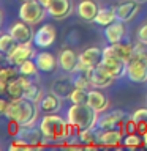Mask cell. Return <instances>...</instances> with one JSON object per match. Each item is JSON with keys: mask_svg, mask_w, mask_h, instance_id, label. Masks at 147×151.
<instances>
[{"mask_svg": "<svg viewBox=\"0 0 147 151\" xmlns=\"http://www.w3.org/2000/svg\"><path fill=\"white\" fill-rule=\"evenodd\" d=\"M17 46H19V42L14 40L13 35H9V33H5V35H2V38H0V50H2V54L5 57H8Z\"/></svg>", "mask_w": 147, "mask_h": 151, "instance_id": "28", "label": "cell"}, {"mask_svg": "<svg viewBox=\"0 0 147 151\" xmlns=\"http://www.w3.org/2000/svg\"><path fill=\"white\" fill-rule=\"evenodd\" d=\"M68 99L71 101V104H87V101H89V90L74 88Z\"/></svg>", "mask_w": 147, "mask_h": 151, "instance_id": "34", "label": "cell"}, {"mask_svg": "<svg viewBox=\"0 0 147 151\" xmlns=\"http://www.w3.org/2000/svg\"><path fill=\"white\" fill-rule=\"evenodd\" d=\"M135 2H139V3H146L147 0H135Z\"/></svg>", "mask_w": 147, "mask_h": 151, "instance_id": "41", "label": "cell"}, {"mask_svg": "<svg viewBox=\"0 0 147 151\" xmlns=\"http://www.w3.org/2000/svg\"><path fill=\"white\" fill-rule=\"evenodd\" d=\"M98 116L100 113L93 110L89 104H71V107L66 112V120L78 126L79 129H87V127L95 129Z\"/></svg>", "mask_w": 147, "mask_h": 151, "instance_id": "3", "label": "cell"}, {"mask_svg": "<svg viewBox=\"0 0 147 151\" xmlns=\"http://www.w3.org/2000/svg\"><path fill=\"white\" fill-rule=\"evenodd\" d=\"M8 33H9V35H13V38L19 42V44L32 42L33 41V36H35V33L32 32L30 24H27V22H24V21H19V22L11 24V25H9Z\"/></svg>", "mask_w": 147, "mask_h": 151, "instance_id": "10", "label": "cell"}, {"mask_svg": "<svg viewBox=\"0 0 147 151\" xmlns=\"http://www.w3.org/2000/svg\"><path fill=\"white\" fill-rule=\"evenodd\" d=\"M76 11H78V16L81 19H84V21H87V22H92V21H95V17H97V14L100 11V6L97 5L95 0H81L78 3Z\"/></svg>", "mask_w": 147, "mask_h": 151, "instance_id": "22", "label": "cell"}, {"mask_svg": "<svg viewBox=\"0 0 147 151\" xmlns=\"http://www.w3.org/2000/svg\"><path fill=\"white\" fill-rule=\"evenodd\" d=\"M116 21H117L116 8L114 6H106V8H100V11H98L93 22H97L98 25H101V27H106V25H109V24H112Z\"/></svg>", "mask_w": 147, "mask_h": 151, "instance_id": "25", "label": "cell"}, {"mask_svg": "<svg viewBox=\"0 0 147 151\" xmlns=\"http://www.w3.org/2000/svg\"><path fill=\"white\" fill-rule=\"evenodd\" d=\"M30 77L28 76H22L19 74L14 80L8 83L7 87V94L11 99H19V98H24V91H25V88L30 85Z\"/></svg>", "mask_w": 147, "mask_h": 151, "instance_id": "18", "label": "cell"}, {"mask_svg": "<svg viewBox=\"0 0 147 151\" xmlns=\"http://www.w3.org/2000/svg\"><path fill=\"white\" fill-rule=\"evenodd\" d=\"M71 11H73L71 0H52L47 6V14L55 21H62V19L68 17Z\"/></svg>", "mask_w": 147, "mask_h": 151, "instance_id": "12", "label": "cell"}, {"mask_svg": "<svg viewBox=\"0 0 147 151\" xmlns=\"http://www.w3.org/2000/svg\"><path fill=\"white\" fill-rule=\"evenodd\" d=\"M57 38V32L55 28L51 25V24H46V25H41L38 28V32L33 36V42H35L36 47H41V49H47L51 47V44H54Z\"/></svg>", "mask_w": 147, "mask_h": 151, "instance_id": "11", "label": "cell"}, {"mask_svg": "<svg viewBox=\"0 0 147 151\" xmlns=\"http://www.w3.org/2000/svg\"><path fill=\"white\" fill-rule=\"evenodd\" d=\"M24 98L30 99V101L36 102V104H40V101H41L43 98H44V94H43V90H41L40 85L30 83V85H28V87L25 88V91H24Z\"/></svg>", "mask_w": 147, "mask_h": 151, "instance_id": "30", "label": "cell"}, {"mask_svg": "<svg viewBox=\"0 0 147 151\" xmlns=\"http://www.w3.org/2000/svg\"><path fill=\"white\" fill-rule=\"evenodd\" d=\"M19 74V69L14 68V65H9V66H3L0 69V91L2 93H7V87L8 83L14 80Z\"/></svg>", "mask_w": 147, "mask_h": 151, "instance_id": "26", "label": "cell"}, {"mask_svg": "<svg viewBox=\"0 0 147 151\" xmlns=\"http://www.w3.org/2000/svg\"><path fill=\"white\" fill-rule=\"evenodd\" d=\"M108 47L127 63L130 61V58L133 57V52H135V46L130 44V42H117V44H109Z\"/></svg>", "mask_w": 147, "mask_h": 151, "instance_id": "27", "label": "cell"}, {"mask_svg": "<svg viewBox=\"0 0 147 151\" xmlns=\"http://www.w3.org/2000/svg\"><path fill=\"white\" fill-rule=\"evenodd\" d=\"M21 127H22L21 123H17L16 120H9V123H8V127H7L8 135H11L13 139H14V137H17L19 131H21Z\"/></svg>", "mask_w": 147, "mask_h": 151, "instance_id": "36", "label": "cell"}, {"mask_svg": "<svg viewBox=\"0 0 147 151\" xmlns=\"http://www.w3.org/2000/svg\"><path fill=\"white\" fill-rule=\"evenodd\" d=\"M104 57V50L100 47H87L79 54V63H78V69L76 71H89L92 68L100 66V63L103 61Z\"/></svg>", "mask_w": 147, "mask_h": 151, "instance_id": "6", "label": "cell"}, {"mask_svg": "<svg viewBox=\"0 0 147 151\" xmlns=\"http://www.w3.org/2000/svg\"><path fill=\"white\" fill-rule=\"evenodd\" d=\"M142 139H144V146L147 148V132H146V134H142Z\"/></svg>", "mask_w": 147, "mask_h": 151, "instance_id": "40", "label": "cell"}, {"mask_svg": "<svg viewBox=\"0 0 147 151\" xmlns=\"http://www.w3.org/2000/svg\"><path fill=\"white\" fill-rule=\"evenodd\" d=\"M89 87H92V83H90V79H89L87 73H84V71H76V76H74V88L87 90Z\"/></svg>", "mask_w": 147, "mask_h": 151, "instance_id": "35", "label": "cell"}, {"mask_svg": "<svg viewBox=\"0 0 147 151\" xmlns=\"http://www.w3.org/2000/svg\"><path fill=\"white\" fill-rule=\"evenodd\" d=\"M17 139H21L22 142H25L27 145H30L32 148H43L47 145V140L43 132L40 129V126H22L21 131L17 134Z\"/></svg>", "mask_w": 147, "mask_h": 151, "instance_id": "7", "label": "cell"}, {"mask_svg": "<svg viewBox=\"0 0 147 151\" xmlns=\"http://www.w3.org/2000/svg\"><path fill=\"white\" fill-rule=\"evenodd\" d=\"M138 41L147 46V22L142 24L139 27V30H138Z\"/></svg>", "mask_w": 147, "mask_h": 151, "instance_id": "37", "label": "cell"}, {"mask_svg": "<svg viewBox=\"0 0 147 151\" xmlns=\"http://www.w3.org/2000/svg\"><path fill=\"white\" fill-rule=\"evenodd\" d=\"M125 118L127 116H125V112L123 110H112L109 113H103V115L98 116L97 129H112V127H119Z\"/></svg>", "mask_w": 147, "mask_h": 151, "instance_id": "13", "label": "cell"}, {"mask_svg": "<svg viewBox=\"0 0 147 151\" xmlns=\"http://www.w3.org/2000/svg\"><path fill=\"white\" fill-rule=\"evenodd\" d=\"M38 110H40V106L36 102L27 98H19L9 101L5 116L9 120H16L22 126H35L38 120Z\"/></svg>", "mask_w": 147, "mask_h": 151, "instance_id": "1", "label": "cell"}, {"mask_svg": "<svg viewBox=\"0 0 147 151\" xmlns=\"http://www.w3.org/2000/svg\"><path fill=\"white\" fill-rule=\"evenodd\" d=\"M97 142L101 146H120V143H123V132L119 127L97 129Z\"/></svg>", "mask_w": 147, "mask_h": 151, "instance_id": "9", "label": "cell"}, {"mask_svg": "<svg viewBox=\"0 0 147 151\" xmlns=\"http://www.w3.org/2000/svg\"><path fill=\"white\" fill-rule=\"evenodd\" d=\"M139 2L135 0H123L116 6L117 11V19L122 22H130L136 17V14L139 13Z\"/></svg>", "mask_w": 147, "mask_h": 151, "instance_id": "14", "label": "cell"}, {"mask_svg": "<svg viewBox=\"0 0 147 151\" xmlns=\"http://www.w3.org/2000/svg\"><path fill=\"white\" fill-rule=\"evenodd\" d=\"M133 118L138 123V132L142 135L147 132V109H138L133 112Z\"/></svg>", "mask_w": 147, "mask_h": 151, "instance_id": "29", "label": "cell"}, {"mask_svg": "<svg viewBox=\"0 0 147 151\" xmlns=\"http://www.w3.org/2000/svg\"><path fill=\"white\" fill-rule=\"evenodd\" d=\"M38 2H41V3H43V5H44V6L47 8V6H49V3L52 2V0H38Z\"/></svg>", "mask_w": 147, "mask_h": 151, "instance_id": "39", "label": "cell"}, {"mask_svg": "<svg viewBox=\"0 0 147 151\" xmlns=\"http://www.w3.org/2000/svg\"><path fill=\"white\" fill-rule=\"evenodd\" d=\"M78 139L79 142L85 145H93V143H98L97 142V129H92V127H87V129H81L79 134H78Z\"/></svg>", "mask_w": 147, "mask_h": 151, "instance_id": "31", "label": "cell"}, {"mask_svg": "<svg viewBox=\"0 0 147 151\" xmlns=\"http://www.w3.org/2000/svg\"><path fill=\"white\" fill-rule=\"evenodd\" d=\"M85 73H87V76H89L92 87H95V88H108V87H111V85L114 83V80H116L112 76H109L106 71L101 69L100 66L85 71Z\"/></svg>", "mask_w": 147, "mask_h": 151, "instance_id": "15", "label": "cell"}, {"mask_svg": "<svg viewBox=\"0 0 147 151\" xmlns=\"http://www.w3.org/2000/svg\"><path fill=\"white\" fill-rule=\"evenodd\" d=\"M125 22L122 21H117L109 24V25L104 27V36H106V40L109 44H117V42H122L123 38H125Z\"/></svg>", "mask_w": 147, "mask_h": 151, "instance_id": "19", "label": "cell"}, {"mask_svg": "<svg viewBox=\"0 0 147 151\" xmlns=\"http://www.w3.org/2000/svg\"><path fill=\"white\" fill-rule=\"evenodd\" d=\"M47 8L38 0H28V2H22L21 8H19V19L30 25L41 22Z\"/></svg>", "mask_w": 147, "mask_h": 151, "instance_id": "4", "label": "cell"}, {"mask_svg": "<svg viewBox=\"0 0 147 151\" xmlns=\"http://www.w3.org/2000/svg\"><path fill=\"white\" fill-rule=\"evenodd\" d=\"M35 63L38 66V69L43 73H54L57 65H59V58H55L51 52H38L35 55Z\"/></svg>", "mask_w": 147, "mask_h": 151, "instance_id": "21", "label": "cell"}, {"mask_svg": "<svg viewBox=\"0 0 147 151\" xmlns=\"http://www.w3.org/2000/svg\"><path fill=\"white\" fill-rule=\"evenodd\" d=\"M17 69H19V74L28 76V77L36 76V73L40 71V69H38V66H36V63H35V60H27V61H24L22 65L17 66Z\"/></svg>", "mask_w": 147, "mask_h": 151, "instance_id": "33", "label": "cell"}, {"mask_svg": "<svg viewBox=\"0 0 147 151\" xmlns=\"http://www.w3.org/2000/svg\"><path fill=\"white\" fill-rule=\"evenodd\" d=\"M8 104H9V101H7V99H0V113L5 115V112L8 109Z\"/></svg>", "mask_w": 147, "mask_h": 151, "instance_id": "38", "label": "cell"}, {"mask_svg": "<svg viewBox=\"0 0 147 151\" xmlns=\"http://www.w3.org/2000/svg\"><path fill=\"white\" fill-rule=\"evenodd\" d=\"M87 104L98 113H103L109 107V99L101 90H89V101Z\"/></svg>", "mask_w": 147, "mask_h": 151, "instance_id": "23", "label": "cell"}, {"mask_svg": "<svg viewBox=\"0 0 147 151\" xmlns=\"http://www.w3.org/2000/svg\"><path fill=\"white\" fill-rule=\"evenodd\" d=\"M146 99H147V98H146Z\"/></svg>", "mask_w": 147, "mask_h": 151, "instance_id": "43", "label": "cell"}, {"mask_svg": "<svg viewBox=\"0 0 147 151\" xmlns=\"http://www.w3.org/2000/svg\"><path fill=\"white\" fill-rule=\"evenodd\" d=\"M73 90H74V77H70V76L55 79L51 85V91L57 94L60 99H68L70 94L73 93Z\"/></svg>", "mask_w": 147, "mask_h": 151, "instance_id": "16", "label": "cell"}, {"mask_svg": "<svg viewBox=\"0 0 147 151\" xmlns=\"http://www.w3.org/2000/svg\"><path fill=\"white\" fill-rule=\"evenodd\" d=\"M123 145L127 148H139L144 146V139L139 132H133V134H125L123 135Z\"/></svg>", "mask_w": 147, "mask_h": 151, "instance_id": "32", "label": "cell"}, {"mask_svg": "<svg viewBox=\"0 0 147 151\" xmlns=\"http://www.w3.org/2000/svg\"><path fill=\"white\" fill-rule=\"evenodd\" d=\"M104 57L100 63V68L104 69L114 79H119L122 76H127V61H123L120 57H117L109 47H104Z\"/></svg>", "mask_w": 147, "mask_h": 151, "instance_id": "5", "label": "cell"}, {"mask_svg": "<svg viewBox=\"0 0 147 151\" xmlns=\"http://www.w3.org/2000/svg\"><path fill=\"white\" fill-rule=\"evenodd\" d=\"M40 129L49 142H65L71 139L70 123L55 113H46L40 120Z\"/></svg>", "mask_w": 147, "mask_h": 151, "instance_id": "2", "label": "cell"}, {"mask_svg": "<svg viewBox=\"0 0 147 151\" xmlns=\"http://www.w3.org/2000/svg\"><path fill=\"white\" fill-rule=\"evenodd\" d=\"M127 77L135 83L147 82V63L133 55L127 63Z\"/></svg>", "mask_w": 147, "mask_h": 151, "instance_id": "8", "label": "cell"}, {"mask_svg": "<svg viewBox=\"0 0 147 151\" xmlns=\"http://www.w3.org/2000/svg\"><path fill=\"white\" fill-rule=\"evenodd\" d=\"M60 109H62V99L52 91L40 101V112L43 113H57Z\"/></svg>", "mask_w": 147, "mask_h": 151, "instance_id": "24", "label": "cell"}, {"mask_svg": "<svg viewBox=\"0 0 147 151\" xmlns=\"http://www.w3.org/2000/svg\"><path fill=\"white\" fill-rule=\"evenodd\" d=\"M32 57H33V47H32L30 42H25V44H19L16 49L7 57V61L9 65L19 66V65H22L24 61L30 60Z\"/></svg>", "mask_w": 147, "mask_h": 151, "instance_id": "17", "label": "cell"}, {"mask_svg": "<svg viewBox=\"0 0 147 151\" xmlns=\"http://www.w3.org/2000/svg\"><path fill=\"white\" fill-rule=\"evenodd\" d=\"M22 2H28V0H22Z\"/></svg>", "mask_w": 147, "mask_h": 151, "instance_id": "42", "label": "cell"}, {"mask_svg": "<svg viewBox=\"0 0 147 151\" xmlns=\"http://www.w3.org/2000/svg\"><path fill=\"white\" fill-rule=\"evenodd\" d=\"M78 63H79V55H76L74 50H71V49L60 50V54H59V66L65 71V73H68V74L76 73Z\"/></svg>", "mask_w": 147, "mask_h": 151, "instance_id": "20", "label": "cell"}]
</instances>
